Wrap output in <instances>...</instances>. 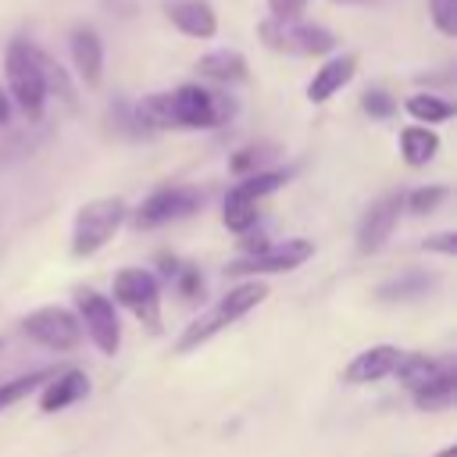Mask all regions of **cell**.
Returning a JSON list of instances; mask_svg holds the SVG:
<instances>
[{
  "mask_svg": "<svg viewBox=\"0 0 457 457\" xmlns=\"http://www.w3.org/2000/svg\"><path fill=\"white\" fill-rule=\"evenodd\" d=\"M400 211H403V193H386V196H378V200L364 211V218H361V225H357V253H375V250H382V246L389 243L393 228H396Z\"/></svg>",
  "mask_w": 457,
  "mask_h": 457,
  "instance_id": "11",
  "label": "cell"
},
{
  "mask_svg": "<svg viewBox=\"0 0 457 457\" xmlns=\"http://www.w3.org/2000/svg\"><path fill=\"white\" fill-rule=\"evenodd\" d=\"M268 154H275V146H243V150H236V154H232L228 168H232V171H239V175H250V171H257V168L264 164V157H268Z\"/></svg>",
  "mask_w": 457,
  "mask_h": 457,
  "instance_id": "29",
  "label": "cell"
},
{
  "mask_svg": "<svg viewBox=\"0 0 457 457\" xmlns=\"http://www.w3.org/2000/svg\"><path fill=\"white\" fill-rule=\"evenodd\" d=\"M75 307H79V321L86 325V336L96 343V350L107 357L118 353L121 325H118L114 303L96 289H75Z\"/></svg>",
  "mask_w": 457,
  "mask_h": 457,
  "instance_id": "8",
  "label": "cell"
},
{
  "mask_svg": "<svg viewBox=\"0 0 457 457\" xmlns=\"http://www.w3.org/2000/svg\"><path fill=\"white\" fill-rule=\"evenodd\" d=\"M268 300V286L264 282H257V278H246V282H239V286H232L214 307H207L204 314H196L186 328H182V336H179V343H175V350L179 353H189V350H196L200 343H207L211 336H218L221 328H228V325H236L243 314H250L257 303H264Z\"/></svg>",
  "mask_w": 457,
  "mask_h": 457,
  "instance_id": "2",
  "label": "cell"
},
{
  "mask_svg": "<svg viewBox=\"0 0 457 457\" xmlns=\"http://www.w3.org/2000/svg\"><path fill=\"white\" fill-rule=\"evenodd\" d=\"M421 246H425V250H436V253H443V257H453L457 236H453V232H439V236H428Z\"/></svg>",
  "mask_w": 457,
  "mask_h": 457,
  "instance_id": "32",
  "label": "cell"
},
{
  "mask_svg": "<svg viewBox=\"0 0 457 457\" xmlns=\"http://www.w3.org/2000/svg\"><path fill=\"white\" fill-rule=\"evenodd\" d=\"M68 50H71V64H75V75L96 89L104 82V39L93 25H75L71 36H68Z\"/></svg>",
  "mask_w": 457,
  "mask_h": 457,
  "instance_id": "12",
  "label": "cell"
},
{
  "mask_svg": "<svg viewBox=\"0 0 457 457\" xmlns=\"http://www.w3.org/2000/svg\"><path fill=\"white\" fill-rule=\"evenodd\" d=\"M43 396H39V411L54 414V411H64L71 403H79L86 393H89V382H86V371H75V368H64V371H54L46 382H43Z\"/></svg>",
  "mask_w": 457,
  "mask_h": 457,
  "instance_id": "17",
  "label": "cell"
},
{
  "mask_svg": "<svg viewBox=\"0 0 457 457\" xmlns=\"http://www.w3.org/2000/svg\"><path fill=\"white\" fill-rule=\"evenodd\" d=\"M39 64H43V79H46V93H61V100H75V89L68 86V75H64V68L50 57V54H43L39 50Z\"/></svg>",
  "mask_w": 457,
  "mask_h": 457,
  "instance_id": "27",
  "label": "cell"
},
{
  "mask_svg": "<svg viewBox=\"0 0 457 457\" xmlns=\"http://www.w3.org/2000/svg\"><path fill=\"white\" fill-rule=\"evenodd\" d=\"M403 111L421 125H443L453 118V104L446 96H436V93H411L403 100Z\"/></svg>",
  "mask_w": 457,
  "mask_h": 457,
  "instance_id": "21",
  "label": "cell"
},
{
  "mask_svg": "<svg viewBox=\"0 0 457 457\" xmlns=\"http://www.w3.org/2000/svg\"><path fill=\"white\" fill-rule=\"evenodd\" d=\"M257 36L271 50L296 54V57H328L339 46V39L325 25H314V21H303V18H296V21H275V18H268V21L257 25Z\"/></svg>",
  "mask_w": 457,
  "mask_h": 457,
  "instance_id": "5",
  "label": "cell"
},
{
  "mask_svg": "<svg viewBox=\"0 0 457 457\" xmlns=\"http://www.w3.org/2000/svg\"><path fill=\"white\" fill-rule=\"evenodd\" d=\"M446 196H450L446 186H421V189H414V193L403 196V207H407L411 214H428V211H436Z\"/></svg>",
  "mask_w": 457,
  "mask_h": 457,
  "instance_id": "25",
  "label": "cell"
},
{
  "mask_svg": "<svg viewBox=\"0 0 457 457\" xmlns=\"http://www.w3.org/2000/svg\"><path fill=\"white\" fill-rule=\"evenodd\" d=\"M428 18L443 36H457V0H428Z\"/></svg>",
  "mask_w": 457,
  "mask_h": 457,
  "instance_id": "28",
  "label": "cell"
},
{
  "mask_svg": "<svg viewBox=\"0 0 457 457\" xmlns=\"http://www.w3.org/2000/svg\"><path fill=\"white\" fill-rule=\"evenodd\" d=\"M221 218H225V228H228V232L243 236V232H250V228L257 225V204L228 189V196H225V207H221Z\"/></svg>",
  "mask_w": 457,
  "mask_h": 457,
  "instance_id": "23",
  "label": "cell"
},
{
  "mask_svg": "<svg viewBox=\"0 0 457 457\" xmlns=\"http://www.w3.org/2000/svg\"><path fill=\"white\" fill-rule=\"evenodd\" d=\"M21 332H29L36 343L50 350H71L82 339V321L64 307H36L21 318Z\"/></svg>",
  "mask_w": 457,
  "mask_h": 457,
  "instance_id": "9",
  "label": "cell"
},
{
  "mask_svg": "<svg viewBox=\"0 0 457 457\" xmlns=\"http://www.w3.org/2000/svg\"><path fill=\"white\" fill-rule=\"evenodd\" d=\"M164 18L189 39H214L218 36V14L211 0H164Z\"/></svg>",
  "mask_w": 457,
  "mask_h": 457,
  "instance_id": "13",
  "label": "cell"
},
{
  "mask_svg": "<svg viewBox=\"0 0 457 457\" xmlns=\"http://www.w3.org/2000/svg\"><path fill=\"white\" fill-rule=\"evenodd\" d=\"M289 182V171H282V168H257V171H250V175H243L236 186H232V193H239V196H246V200H264L268 193H275V189H282Z\"/></svg>",
  "mask_w": 457,
  "mask_h": 457,
  "instance_id": "22",
  "label": "cell"
},
{
  "mask_svg": "<svg viewBox=\"0 0 457 457\" xmlns=\"http://www.w3.org/2000/svg\"><path fill=\"white\" fill-rule=\"evenodd\" d=\"M204 207V193L193 186H164L157 193H150L136 211H132V225L136 228H157L179 218H189Z\"/></svg>",
  "mask_w": 457,
  "mask_h": 457,
  "instance_id": "6",
  "label": "cell"
},
{
  "mask_svg": "<svg viewBox=\"0 0 457 457\" xmlns=\"http://www.w3.org/2000/svg\"><path fill=\"white\" fill-rule=\"evenodd\" d=\"M268 11L275 21H296L307 11V0H268Z\"/></svg>",
  "mask_w": 457,
  "mask_h": 457,
  "instance_id": "30",
  "label": "cell"
},
{
  "mask_svg": "<svg viewBox=\"0 0 457 457\" xmlns=\"http://www.w3.org/2000/svg\"><path fill=\"white\" fill-rule=\"evenodd\" d=\"M4 75H7V93L18 104V111L29 121H39L46 111V79H43V64H39V46L25 43V39H11L7 54H4Z\"/></svg>",
  "mask_w": 457,
  "mask_h": 457,
  "instance_id": "3",
  "label": "cell"
},
{
  "mask_svg": "<svg viewBox=\"0 0 457 457\" xmlns=\"http://www.w3.org/2000/svg\"><path fill=\"white\" fill-rule=\"evenodd\" d=\"M400 357H403V350H400V346H389V343L371 346V350L357 353V357H353V361L343 368V378H346V382H353V386L378 382V378L393 375V368L400 364Z\"/></svg>",
  "mask_w": 457,
  "mask_h": 457,
  "instance_id": "16",
  "label": "cell"
},
{
  "mask_svg": "<svg viewBox=\"0 0 457 457\" xmlns=\"http://www.w3.org/2000/svg\"><path fill=\"white\" fill-rule=\"evenodd\" d=\"M50 375H54V368H39V371H29V375H18V378L4 382L0 386V411L11 407V403H18V400H25L29 393H36Z\"/></svg>",
  "mask_w": 457,
  "mask_h": 457,
  "instance_id": "24",
  "label": "cell"
},
{
  "mask_svg": "<svg viewBox=\"0 0 457 457\" xmlns=\"http://www.w3.org/2000/svg\"><path fill=\"white\" fill-rule=\"evenodd\" d=\"M432 286H436V271H407L400 278L382 282L375 289V296L386 300V303H403V300H418V296L432 293Z\"/></svg>",
  "mask_w": 457,
  "mask_h": 457,
  "instance_id": "20",
  "label": "cell"
},
{
  "mask_svg": "<svg viewBox=\"0 0 457 457\" xmlns=\"http://www.w3.org/2000/svg\"><path fill=\"white\" fill-rule=\"evenodd\" d=\"M193 71H196L200 79H207V82H218V86H239V82L250 79L246 57H243L239 50H228V46H218V50L196 57Z\"/></svg>",
  "mask_w": 457,
  "mask_h": 457,
  "instance_id": "15",
  "label": "cell"
},
{
  "mask_svg": "<svg viewBox=\"0 0 457 457\" xmlns=\"http://www.w3.org/2000/svg\"><path fill=\"white\" fill-rule=\"evenodd\" d=\"M175 286H179V293H182L186 300H196V296L204 293V282H200V271H196V268H179V271H175Z\"/></svg>",
  "mask_w": 457,
  "mask_h": 457,
  "instance_id": "31",
  "label": "cell"
},
{
  "mask_svg": "<svg viewBox=\"0 0 457 457\" xmlns=\"http://www.w3.org/2000/svg\"><path fill=\"white\" fill-rule=\"evenodd\" d=\"M132 114L143 129H218L236 114V100L200 82H182L168 93H146Z\"/></svg>",
  "mask_w": 457,
  "mask_h": 457,
  "instance_id": "1",
  "label": "cell"
},
{
  "mask_svg": "<svg viewBox=\"0 0 457 457\" xmlns=\"http://www.w3.org/2000/svg\"><path fill=\"white\" fill-rule=\"evenodd\" d=\"M307 257H314V243L311 239H289L282 246H264L257 253H246L243 261H232L225 271L228 275H271V271H293L300 268Z\"/></svg>",
  "mask_w": 457,
  "mask_h": 457,
  "instance_id": "10",
  "label": "cell"
},
{
  "mask_svg": "<svg viewBox=\"0 0 457 457\" xmlns=\"http://www.w3.org/2000/svg\"><path fill=\"white\" fill-rule=\"evenodd\" d=\"M361 111H364L368 118H375V121H386V118H393V114H396V100H393L386 89L371 86V89H364V93H361Z\"/></svg>",
  "mask_w": 457,
  "mask_h": 457,
  "instance_id": "26",
  "label": "cell"
},
{
  "mask_svg": "<svg viewBox=\"0 0 457 457\" xmlns=\"http://www.w3.org/2000/svg\"><path fill=\"white\" fill-rule=\"evenodd\" d=\"M353 75H357V57H353V54H332V57L321 61V68L311 75V82H307V100H311V104H328L343 86H350Z\"/></svg>",
  "mask_w": 457,
  "mask_h": 457,
  "instance_id": "14",
  "label": "cell"
},
{
  "mask_svg": "<svg viewBox=\"0 0 457 457\" xmlns=\"http://www.w3.org/2000/svg\"><path fill=\"white\" fill-rule=\"evenodd\" d=\"M7 118H11V100H7V93L0 89V125H7Z\"/></svg>",
  "mask_w": 457,
  "mask_h": 457,
  "instance_id": "33",
  "label": "cell"
},
{
  "mask_svg": "<svg viewBox=\"0 0 457 457\" xmlns=\"http://www.w3.org/2000/svg\"><path fill=\"white\" fill-rule=\"evenodd\" d=\"M111 286H114V300L121 307H129L139 321L157 328V321H161V282H157V275H150L143 268H118Z\"/></svg>",
  "mask_w": 457,
  "mask_h": 457,
  "instance_id": "7",
  "label": "cell"
},
{
  "mask_svg": "<svg viewBox=\"0 0 457 457\" xmlns=\"http://www.w3.org/2000/svg\"><path fill=\"white\" fill-rule=\"evenodd\" d=\"M129 218V207L121 196H96L89 204L79 207L75 225H71V253L75 257H89L96 253Z\"/></svg>",
  "mask_w": 457,
  "mask_h": 457,
  "instance_id": "4",
  "label": "cell"
},
{
  "mask_svg": "<svg viewBox=\"0 0 457 457\" xmlns=\"http://www.w3.org/2000/svg\"><path fill=\"white\" fill-rule=\"evenodd\" d=\"M411 393H414V407L418 411H446V407H453V400H457V364H453V357H446L443 368L432 378H425L418 389H411Z\"/></svg>",
  "mask_w": 457,
  "mask_h": 457,
  "instance_id": "18",
  "label": "cell"
},
{
  "mask_svg": "<svg viewBox=\"0 0 457 457\" xmlns=\"http://www.w3.org/2000/svg\"><path fill=\"white\" fill-rule=\"evenodd\" d=\"M436 150H439V136H436V129L432 125H407L403 132H400V157L411 164V168H421V164H428L432 157H436Z\"/></svg>",
  "mask_w": 457,
  "mask_h": 457,
  "instance_id": "19",
  "label": "cell"
},
{
  "mask_svg": "<svg viewBox=\"0 0 457 457\" xmlns=\"http://www.w3.org/2000/svg\"><path fill=\"white\" fill-rule=\"evenodd\" d=\"M457 453V446H446V450H439V457H453Z\"/></svg>",
  "mask_w": 457,
  "mask_h": 457,
  "instance_id": "34",
  "label": "cell"
}]
</instances>
